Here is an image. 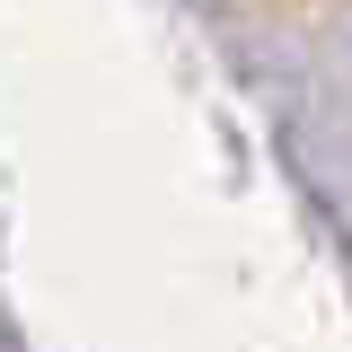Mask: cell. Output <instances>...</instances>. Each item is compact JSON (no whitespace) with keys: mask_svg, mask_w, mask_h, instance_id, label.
<instances>
[]
</instances>
